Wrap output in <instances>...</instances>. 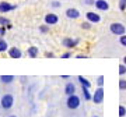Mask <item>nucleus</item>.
Wrapping results in <instances>:
<instances>
[{"instance_id":"15","label":"nucleus","mask_w":126,"mask_h":117,"mask_svg":"<svg viewBox=\"0 0 126 117\" xmlns=\"http://www.w3.org/2000/svg\"><path fill=\"white\" fill-rule=\"evenodd\" d=\"M13 80H14L13 75H1V81L4 82V84H10Z\"/></svg>"},{"instance_id":"4","label":"nucleus","mask_w":126,"mask_h":117,"mask_svg":"<svg viewBox=\"0 0 126 117\" xmlns=\"http://www.w3.org/2000/svg\"><path fill=\"white\" fill-rule=\"evenodd\" d=\"M93 100H94V103H97V105L102 103V100H104V89H102V86H99L98 89L95 91L94 96H93Z\"/></svg>"},{"instance_id":"9","label":"nucleus","mask_w":126,"mask_h":117,"mask_svg":"<svg viewBox=\"0 0 126 117\" xmlns=\"http://www.w3.org/2000/svg\"><path fill=\"white\" fill-rule=\"evenodd\" d=\"M14 9H16V6H11V4H9V3H6V1L0 3V11H1V13H7V11L14 10Z\"/></svg>"},{"instance_id":"19","label":"nucleus","mask_w":126,"mask_h":117,"mask_svg":"<svg viewBox=\"0 0 126 117\" xmlns=\"http://www.w3.org/2000/svg\"><path fill=\"white\" fill-rule=\"evenodd\" d=\"M119 74H121V75L126 74V66L125 64H121V66H119Z\"/></svg>"},{"instance_id":"27","label":"nucleus","mask_w":126,"mask_h":117,"mask_svg":"<svg viewBox=\"0 0 126 117\" xmlns=\"http://www.w3.org/2000/svg\"><path fill=\"white\" fill-rule=\"evenodd\" d=\"M84 1H86L87 4H95V1H94V0H84Z\"/></svg>"},{"instance_id":"28","label":"nucleus","mask_w":126,"mask_h":117,"mask_svg":"<svg viewBox=\"0 0 126 117\" xmlns=\"http://www.w3.org/2000/svg\"><path fill=\"white\" fill-rule=\"evenodd\" d=\"M70 57V53H64V54H62V58H69Z\"/></svg>"},{"instance_id":"22","label":"nucleus","mask_w":126,"mask_h":117,"mask_svg":"<svg viewBox=\"0 0 126 117\" xmlns=\"http://www.w3.org/2000/svg\"><path fill=\"white\" fill-rule=\"evenodd\" d=\"M0 25H3V27H6V25H9V20L7 18H0Z\"/></svg>"},{"instance_id":"3","label":"nucleus","mask_w":126,"mask_h":117,"mask_svg":"<svg viewBox=\"0 0 126 117\" xmlns=\"http://www.w3.org/2000/svg\"><path fill=\"white\" fill-rule=\"evenodd\" d=\"M14 103V98L11 95H4L1 98V107L3 109H10Z\"/></svg>"},{"instance_id":"10","label":"nucleus","mask_w":126,"mask_h":117,"mask_svg":"<svg viewBox=\"0 0 126 117\" xmlns=\"http://www.w3.org/2000/svg\"><path fill=\"white\" fill-rule=\"evenodd\" d=\"M66 15H67L69 18H79L80 17V13H79V10H76V9H69L67 11H66Z\"/></svg>"},{"instance_id":"8","label":"nucleus","mask_w":126,"mask_h":117,"mask_svg":"<svg viewBox=\"0 0 126 117\" xmlns=\"http://www.w3.org/2000/svg\"><path fill=\"white\" fill-rule=\"evenodd\" d=\"M9 54L11 58H20L21 57V50L17 49V47H11V49L9 50Z\"/></svg>"},{"instance_id":"32","label":"nucleus","mask_w":126,"mask_h":117,"mask_svg":"<svg viewBox=\"0 0 126 117\" xmlns=\"http://www.w3.org/2000/svg\"><path fill=\"white\" fill-rule=\"evenodd\" d=\"M10 117H16V116H10Z\"/></svg>"},{"instance_id":"17","label":"nucleus","mask_w":126,"mask_h":117,"mask_svg":"<svg viewBox=\"0 0 126 117\" xmlns=\"http://www.w3.org/2000/svg\"><path fill=\"white\" fill-rule=\"evenodd\" d=\"M7 50V42L0 39V52H6Z\"/></svg>"},{"instance_id":"33","label":"nucleus","mask_w":126,"mask_h":117,"mask_svg":"<svg viewBox=\"0 0 126 117\" xmlns=\"http://www.w3.org/2000/svg\"><path fill=\"white\" fill-rule=\"evenodd\" d=\"M94 117H98V116H94Z\"/></svg>"},{"instance_id":"12","label":"nucleus","mask_w":126,"mask_h":117,"mask_svg":"<svg viewBox=\"0 0 126 117\" xmlns=\"http://www.w3.org/2000/svg\"><path fill=\"white\" fill-rule=\"evenodd\" d=\"M62 43L66 47H74V46L77 45V41H73V39H69V38H66V39H63Z\"/></svg>"},{"instance_id":"26","label":"nucleus","mask_w":126,"mask_h":117,"mask_svg":"<svg viewBox=\"0 0 126 117\" xmlns=\"http://www.w3.org/2000/svg\"><path fill=\"white\" fill-rule=\"evenodd\" d=\"M6 34V28H0V36H3Z\"/></svg>"},{"instance_id":"11","label":"nucleus","mask_w":126,"mask_h":117,"mask_svg":"<svg viewBox=\"0 0 126 117\" xmlns=\"http://www.w3.org/2000/svg\"><path fill=\"white\" fill-rule=\"evenodd\" d=\"M64 92L70 96V95H74V92H76V86L73 85L72 82H69L67 85H66V88H64Z\"/></svg>"},{"instance_id":"31","label":"nucleus","mask_w":126,"mask_h":117,"mask_svg":"<svg viewBox=\"0 0 126 117\" xmlns=\"http://www.w3.org/2000/svg\"><path fill=\"white\" fill-rule=\"evenodd\" d=\"M123 64H125V66H126V56H125V57H123Z\"/></svg>"},{"instance_id":"2","label":"nucleus","mask_w":126,"mask_h":117,"mask_svg":"<svg viewBox=\"0 0 126 117\" xmlns=\"http://www.w3.org/2000/svg\"><path fill=\"white\" fill-rule=\"evenodd\" d=\"M79 106H80V98H79L77 95H70L69 99H67V107L74 110V109H77Z\"/></svg>"},{"instance_id":"21","label":"nucleus","mask_w":126,"mask_h":117,"mask_svg":"<svg viewBox=\"0 0 126 117\" xmlns=\"http://www.w3.org/2000/svg\"><path fill=\"white\" fill-rule=\"evenodd\" d=\"M119 42H121L122 46H125V47H126V35H121V38H119Z\"/></svg>"},{"instance_id":"23","label":"nucleus","mask_w":126,"mask_h":117,"mask_svg":"<svg viewBox=\"0 0 126 117\" xmlns=\"http://www.w3.org/2000/svg\"><path fill=\"white\" fill-rule=\"evenodd\" d=\"M97 84H98L99 86H102V85H104V77H102V75H99V77H98V81H97Z\"/></svg>"},{"instance_id":"30","label":"nucleus","mask_w":126,"mask_h":117,"mask_svg":"<svg viewBox=\"0 0 126 117\" xmlns=\"http://www.w3.org/2000/svg\"><path fill=\"white\" fill-rule=\"evenodd\" d=\"M53 7H59V3H58V1H53Z\"/></svg>"},{"instance_id":"7","label":"nucleus","mask_w":126,"mask_h":117,"mask_svg":"<svg viewBox=\"0 0 126 117\" xmlns=\"http://www.w3.org/2000/svg\"><path fill=\"white\" fill-rule=\"evenodd\" d=\"M86 17H87V20H88L90 23H98L99 20H101V17H99L98 14L93 13V11H90V13H87V14H86Z\"/></svg>"},{"instance_id":"5","label":"nucleus","mask_w":126,"mask_h":117,"mask_svg":"<svg viewBox=\"0 0 126 117\" xmlns=\"http://www.w3.org/2000/svg\"><path fill=\"white\" fill-rule=\"evenodd\" d=\"M59 21V18L56 14H46L45 17V23L48 24V25H55V24Z\"/></svg>"},{"instance_id":"1","label":"nucleus","mask_w":126,"mask_h":117,"mask_svg":"<svg viewBox=\"0 0 126 117\" xmlns=\"http://www.w3.org/2000/svg\"><path fill=\"white\" fill-rule=\"evenodd\" d=\"M109 29H111V32H112L113 35H125V25H122L121 23H113L111 24V27H109Z\"/></svg>"},{"instance_id":"25","label":"nucleus","mask_w":126,"mask_h":117,"mask_svg":"<svg viewBox=\"0 0 126 117\" xmlns=\"http://www.w3.org/2000/svg\"><path fill=\"white\" fill-rule=\"evenodd\" d=\"M83 28L88 29V28H90V21H88V23H83Z\"/></svg>"},{"instance_id":"29","label":"nucleus","mask_w":126,"mask_h":117,"mask_svg":"<svg viewBox=\"0 0 126 117\" xmlns=\"http://www.w3.org/2000/svg\"><path fill=\"white\" fill-rule=\"evenodd\" d=\"M39 29H41L42 32H48V27H41Z\"/></svg>"},{"instance_id":"18","label":"nucleus","mask_w":126,"mask_h":117,"mask_svg":"<svg viewBox=\"0 0 126 117\" xmlns=\"http://www.w3.org/2000/svg\"><path fill=\"white\" fill-rule=\"evenodd\" d=\"M119 89L121 91L126 89V80H119Z\"/></svg>"},{"instance_id":"24","label":"nucleus","mask_w":126,"mask_h":117,"mask_svg":"<svg viewBox=\"0 0 126 117\" xmlns=\"http://www.w3.org/2000/svg\"><path fill=\"white\" fill-rule=\"evenodd\" d=\"M121 10H125L126 9V0H121V4H119Z\"/></svg>"},{"instance_id":"13","label":"nucleus","mask_w":126,"mask_h":117,"mask_svg":"<svg viewBox=\"0 0 126 117\" xmlns=\"http://www.w3.org/2000/svg\"><path fill=\"white\" fill-rule=\"evenodd\" d=\"M28 56L32 58H35L36 56H38V47H35V46H31V47H28Z\"/></svg>"},{"instance_id":"20","label":"nucleus","mask_w":126,"mask_h":117,"mask_svg":"<svg viewBox=\"0 0 126 117\" xmlns=\"http://www.w3.org/2000/svg\"><path fill=\"white\" fill-rule=\"evenodd\" d=\"M126 114V109L123 106H119V117H125Z\"/></svg>"},{"instance_id":"14","label":"nucleus","mask_w":126,"mask_h":117,"mask_svg":"<svg viewBox=\"0 0 126 117\" xmlns=\"http://www.w3.org/2000/svg\"><path fill=\"white\" fill-rule=\"evenodd\" d=\"M79 81L81 82V85H83V86H86V88H90V86H91V84H90L88 81H87V80L84 78V77L79 75Z\"/></svg>"},{"instance_id":"16","label":"nucleus","mask_w":126,"mask_h":117,"mask_svg":"<svg viewBox=\"0 0 126 117\" xmlns=\"http://www.w3.org/2000/svg\"><path fill=\"white\" fill-rule=\"evenodd\" d=\"M83 95H84L86 100H90L91 99V95H90V92H88V88H86V86H83Z\"/></svg>"},{"instance_id":"6","label":"nucleus","mask_w":126,"mask_h":117,"mask_svg":"<svg viewBox=\"0 0 126 117\" xmlns=\"http://www.w3.org/2000/svg\"><path fill=\"white\" fill-rule=\"evenodd\" d=\"M95 7L98 10H102V11H107L109 9V4L105 1V0H97L95 1Z\"/></svg>"}]
</instances>
